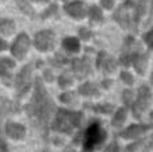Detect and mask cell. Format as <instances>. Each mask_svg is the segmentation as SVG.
I'll list each match as a JSON object with an SVG mask.
<instances>
[{"mask_svg":"<svg viewBox=\"0 0 153 152\" xmlns=\"http://www.w3.org/2000/svg\"><path fill=\"white\" fill-rule=\"evenodd\" d=\"M55 110V104L45 89L42 80L36 78L34 96H32L31 102L27 105V113L31 120V124L36 129H39L45 139L48 136V125H50V121Z\"/></svg>","mask_w":153,"mask_h":152,"instance_id":"6da1fadb","label":"cell"},{"mask_svg":"<svg viewBox=\"0 0 153 152\" xmlns=\"http://www.w3.org/2000/svg\"><path fill=\"white\" fill-rule=\"evenodd\" d=\"M83 118L82 112H74V110L59 108L55 113V117L53 121V128L58 132L63 133H71L75 128H78Z\"/></svg>","mask_w":153,"mask_h":152,"instance_id":"7a4b0ae2","label":"cell"},{"mask_svg":"<svg viewBox=\"0 0 153 152\" xmlns=\"http://www.w3.org/2000/svg\"><path fill=\"white\" fill-rule=\"evenodd\" d=\"M105 137L106 133L103 131L101 123L93 121L83 133V150L86 152H91L93 150H95L97 147H100L102 144Z\"/></svg>","mask_w":153,"mask_h":152,"instance_id":"3957f363","label":"cell"},{"mask_svg":"<svg viewBox=\"0 0 153 152\" xmlns=\"http://www.w3.org/2000/svg\"><path fill=\"white\" fill-rule=\"evenodd\" d=\"M32 70H34V65L28 63L20 70V73L16 77V92H18V97H22L28 92L32 83Z\"/></svg>","mask_w":153,"mask_h":152,"instance_id":"277c9868","label":"cell"},{"mask_svg":"<svg viewBox=\"0 0 153 152\" xmlns=\"http://www.w3.org/2000/svg\"><path fill=\"white\" fill-rule=\"evenodd\" d=\"M151 97H152V92H151V89H149V86L144 85L138 89L137 100L130 105L136 117H140L141 113H143L144 110H146V108L151 104Z\"/></svg>","mask_w":153,"mask_h":152,"instance_id":"5b68a950","label":"cell"},{"mask_svg":"<svg viewBox=\"0 0 153 152\" xmlns=\"http://www.w3.org/2000/svg\"><path fill=\"white\" fill-rule=\"evenodd\" d=\"M55 34L51 30H43V31H39L35 34L34 45L40 51H50L55 46Z\"/></svg>","mask_w":153,"mask_h":152,"instance_id":"8992f818","label":"cell"},{"mask_svg":"<svg viewBox=\"0 0 153 152\" xmlns=\"http://www.w3.org/2000/svg\"><path fill=\"white\" fill-rule=\"evenodd\" d=\"M28 48H30V38L24 32H22L13 40L12 46H11V53H12V55L15 58L22 59L24 57V54L28 51Z\"/></svg>","mask_w":153,"mask_h":152,"instance_id":"52a82bcc","label":"cell"},{"mask_svg":"<svg viewBox=\"0 0 153 152\" xmlns=\"http://www.w3.org/2000/svg\"><path fill=\"white\" fill-rule=\"evenodd\" d=\"M65 11L75 19H82L86 15V4L82 0H73L65 4Z\"/></svg>","mask_w":153,"mask_h":152,"instance_id":"ba28073f","label":"cell"},{"mask_svg":"<svg viewBox=\"0 0 153 152\" xmlns=\"http://www.w3.org/2000/svg\"><path fill=\"white\" fill-rule=\"evenodd\" d=\"M73 65V72L78 78H85L90 74L91 72V66H90V59L87 57H83V58L79 59H74L71 62Z\"/></svg>","mask_w":153,"mask_h":152,"instance_id":"9c48e42d","label":"cell"},{"mask_svg":"<svg viewBox=\"0 0 153 152\" xmlns=\"http://www.w3.org/2000/svg\"><path fill=\"white\" fill-rule=\"evenodd\" d=\"M97 66H98V69L103 70L106 74H110V73H113L114 69H116V61L102 51L97 59Z\"/></svg>","mask_w":153,"mask_h":152,"instance_id":"30bf717a","label":"cell"},{"mask_svg":"<svg viewBox=\"0 0 153 152\" xmlns=\"http://www.w3.org/2000/svg\"><path fill=\"white\" fill-rule=\"evenodd\" d=\"M19 109H20V107L16 101H11L5 97H0V118L5 117L11 113H18Z\"/></svg>","mask_w":153,"mask_h":152,"instance_id":"8fae6325","label":"cell"},{"mask_svg":"<svg viewBox=\"0 0 153 152\" xmlns=\"http://www.w3.org/2000/svg\"><path fill=\"white\" fill-rule=\"evenodd\" d=\"M5 132H7V135L11 139H15V140L23 139L24 135H26L24 127L22 125V124L13 123V121H8V123L5 124Z\"/></svg>","mask_w":153,"mask_h":152,"instance_id":"7c38bea8","label":"cell"},{"mask_svg":"<svg viewBox=\"0 0 153 152\" xmlns=\"http://www.w3.org/2000/svg\"><path fill=\"white\" fill-rule=\"evenodd\" d=\"M148 129H149V125H146V124H134V125H130L129 128L125 129L121 133V136L126 137V139H134V137L144 135Z\"/></svg>","mask_w":153,"mask_h":152,"instance_id":"4fadbf2b","label":"cell"},{"mask_svg":"<svg viewBox=\"0 0 153 152\" xmlns=\"http://www.w3.org/2000/svg\"><path fill=\"white\" fill-rule=\"evenodd\" d=\"M132 63L134 66V69L137 70V73H144L146 69V63H148V54H141L137 53L132 59Z\"/></svg>","mask_w":153,"mask_h":152,"instance_id":"5bb4252c","label":"cell"},{"mask_svg":"<svg viewBox=\"0 0 153 152\" xmlns=\"http://www.w3.org/2000/svg\"><path fill=\"white\" fill-rule=\"evenodd\" d=\"M78 92L82 96H97V94H100L98 88L95 86V83H93V82H86V83H83V85H81Z\"/></svg>","mask_w":153,"mask_h":152,"instance_id":"9a60e30c","label":"cell"},{"mask_svg":"<svg viewBox=\"0 0 153 152\" xmlns=\"http://www.w3.org/2000/svg\"><path fill=\"white\" fill-rule=\"evenodd\" d=\"M63 47L65 50H67L69 53H76L79 50V42L76 38L69 37L63 39Z\"/></svg>","mask_w":153,"mask_h":152,"instance_id":"2e32d148","label":"cell"},{"mask_svg":"<svg viewBox=\"0 0 153 152\" xmlns=\"http://www.w3.org/2000/svg\"><path fill=\"white\" fill-rule=\"evenodd\" d=\"M15 30V22L11 19H3L0 20V32L4 35H11Z\"/></svg>","mask_w":153,"mask_h":152,"instance_id":"e0dca14e","label":"cell"},{"mask_svg":"<svg viewBox=\"0 0 153 152\" xmlns=\"http://www.w3.org/2000/svg\"><path fill=\"white\" fill-rule=\"evenodd\" d=\"M89 13V19L91 20V23H101L103 20V16H102V12L101 10L97 7V5H91L87 11Z\"/></svg>","mask_w":153,"mask_h":152,"instance_id":"ac0fdd59","label":"cell"},{"mask_svg":"<svg viewBox=\"0 0 153 152\" xmlns=\"http://www.w3.org/2000/svg\"><path fill=\"white\" fill-rule=\"evenodd\" d=\"M16 4H18L19 10H20L23 13H26V15L31 16V18L34 16V10H32L31 4H30L27 0H16Z\"/></svg>","mask_w":153,"mask_h":152,"instance_id":"d6986e66","label":"cell"},{"mask_svg":"<svg viewBox=\"0 0 153 152\" xmlns=\"http://www.w3.org/2000/svg\"><path fill=\"white\" fill-rule=\"evenodd\" d=\"M126 118V109L125 108H121V109L117 110V113L113 117V125L114 127H120Z\"/></svg>","mask_w":153,"mask_h":152,"instance_id":"ffe728a7","label":"cell"},{"mask_svg":"<svg viewBox=\"0 0 153 152\" xmlns=\"http://www.w3.org/2000/svg\"><path fill=\"white\" fill-rule=\"evenodd\" d=\"M85 107H90V108H94L95 112H100V113H110L113 110V105H109V104H102V105H91V104H85Z\"/></svg>","mask_w":153,"mask_h":152,"instance_id":"44dd1931","label":"cell"},{"mask_svg":"<svg viewBox=\"0 0 153 152\" xmlns=\"http://www.w3.org/2000/svg\"><path fill=\"white\" fill-rule=\"evenodd\" d=\"M0 82H3L4 85H11L12 83V75L7 69L0 67Z\"/></svg>","mask_w":153,"mask_h":152,"instance_id":"7402d4cb","label":"cell"},{"mask_svg":"<svg viewBox=\"0 0 153 152\" xmlns=\"http://www.w3.org/2000/svg\"><path fill=\"white\" fill-rule=\"evenodd\" d=\"M122 100H124L125 104L130 107V105L133 104V92L130 90V89L124 90V93H122Z\"/></svg>","mask_w":153,"mask_h":152,"instance_id":"603a6c76","label":"cell"},{"mask_svg":"<svg viewBox=\"0 0 153 152\" xmlns=\"http://www.w3.org/2000/svg\"><path fill=\"white\" fill-rule=\"evenodd\" d=\"M58 83L61 88H67V86H70L73 83V80L69 75H61V77L58 78Z\"/></svg>","mask_w":153,"mask_h":152,"instance_id":"cb8c5ba5","label":"cell"},{"mask_svg":"<svg viewBox=\"0 0 153 152\" xmlns=\"http://www.w3.org/2000/svg\"><path fill=\"white\" fill-rule=\"evenodd\" d=\"M74 93H71V92H69V93H63L61 96V101L65 102V104H74L75 100H74Z\"/></svg>","mask_w":153,"mask_h":152,"instance_id":"d4e9b609","label":"cell"},{"mask_svg":"<svg viewBox=\"0 0 153 152\" xmlns=\"http://www.w3.org/2000/svg\"><path fill=\"white\" fill-rule=\"evenodd\" d=\"M15 66V62L12 61V59L10 58H0V67H3V69H11V67Z\"/></svg>","mask_w":153,"mask_h":152,"instance_id":"484cf974","label":"cell"},{"mask_svg":"<svg viewBox=\"0 0 153 152\" xmlns=\"http://www.w3.org/2000/svg\"><path fill=\"white\" fill-rule=\"evenodd\" d=\"M56 12H58V7H56L55 4H53V5H50V8H48L47 11H45L42 18L45 19V18H48V16H54V15H56Z\"/></svg>","mask_w":153,"mask_h":152,"instance_id":"4316f807","label":"cell"},{"mask_svg":"<svg viewBox=\"0 0 153 152\" xmlns=\"http://www.w3.org/2000/svg\"><path fill=\"white\" fill-rule=\"evenodd\" d=\"M121 80L124 81L125 83H128V85H132V83H133L132 75H130L129 73H126V72H122V73H121Z\"/></svg>","mask_w":153,"mask_h":152,"instance_id":"83f0119b","label":"cell"},{"mask_svg":"<svg viewBox=\"0 0 153 152\" xmlns=\"http://www.w3.org/2000/svg\"><path fill=\"white\" fill-rule=\"evenodd\" d=\"M79 35H81L82 39H89V38H91V32L89 31L87 28H85V27H82V28H79Z\"/></svg>","mask_w":153,"mask_h":152,"instance_id":"f1b7e54d","label":"cell"},{"mask_svg":"<svg viewBox=\"0 0 153 152\" xmlns=\"http://www.w3.org/2000/svg\"><path fill=\"white\" fill-rule=\"evenodd\" d=\"M0 152H8V147H7V143L4 142L1 136V132H0Z\"/></svg>","mask_w":153,"mask_h":152,"instance_id":"f546056e","label":"cell"},{"mask_svg":"<svg viewBox=\"0 0 153 152\" xmlns=\"http://www.w3.org/2000/svg\"><path fill=\"white\" fill-rule=\"evenodd\" d=\"M101 4H102L103 8H106V10H110V8L113 7L114 1H113V0H101Z\"/></svg>","mask_w":153,"mask_h":152,"instance_id":"4dcf8cb0","label":"cell"},{"mask_svg":"<svg viewBox=\"0 0 153 152\" xmlns=\"http://www.w3.org/2000/svg\"><path fill=\"white\" fill-rule=\"evenodd\" d=\"M106 152H118V147H117L116 143H111V144L108 147V150H106Z\"/></svg>","mask_w":153,"mask_h":152,"instance_id":"1f68e13d","label":"cell"},{"mask_svg":"<svg viewBox=\"0 0 153 152\" xmlns=\"http://www.w3.org/2000/svg\"><path fill=\"white\" fill-rule=\"evenodd\" d=\"M45 77H46V80L47 81H53V74H51L50 70H46L45 72Z\"/></svg>","mask_w":153,"mask_h":152,"instance_id":"d6a6232c","label":"cell"},{"mask_svg":"<svg viewBox=\"0 0 153 152\" xmlns=\"http://www.w3.org/2000/svg\"><path fill=\"white\" fill-rule=\"evenodd\" d=\"M7 48V43L4 42V40L0 38V51H3V50H5Z\"/></svg>","mask_w":153,"mask_h":152,"instance_id":"836d02e7","label":"cell"},{"mask_svg":"<svg viewBox=\"0 0 153 152\" xmlns=\"http://www.w3.org/2000/svg\"><path fill=\"white\" fill-rule=\"evenodd\" d=\"M151 38H152V32H148V35H146V43L149 45V47L152 46V40H151Z\"/></svg>","mask_w":153,"mask_h":152,"instance_id":"e575fe53","label":"cell"},{"mask_svg":"<svg viewBox=\"0 0 153 152\" xmlns=\"http://www.w3.org/2000/svg\"><path fill=\"white\" fill-rule=\"evenodd\" d=\"M111 85V81H105L103 82V86H110Z\"/></svg>","mask_w":153,"mask_h":152,"instance_id":"d590c367","label":"cell"},{"mask_svg":"<svg viewBox=\"0 0 153 152\" xmlns=\"http://www.w3.org/2000/svg\"><path fill=\"white\" fill-rule=\"evenodd\" d=\"M65 152H75V151H74V150H71V148H67V150L65 151Z\"/></svg>","mask_w":153,"mask_h":152,"instance_id":"8d00e7d4","label":"cell"},{"mask_svg":"<svg viewBox=\"0 0 153 152\" xmlns=\"http://www.w3.org/2000/svg\"><path fill=\"white\" fill-rule=\"evenodd\" d=\"M38 1H47V0H38Z\"/></svg>","mask_w":153,"mask_h":152,"instance_id":"74e56055","label":"cell"}]
</instances>
